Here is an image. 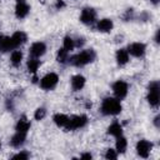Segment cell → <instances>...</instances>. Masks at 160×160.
I'll return each mask as SVG.
<instances>
[{"label":"cell","instance_id":"1","mask_svg":"<svg viewBox=\"0 0 160 160\" xmlns=\"http://www.w3.org/2000/svg\"><path fill=\"white\" fill-rule=\"evenodd\" d=\"M95 58H96V52L92 49H88V50H84V51L74 55L70 59V62L74 66H85V65L92 62L95 60Z\"/></svg>","mask_w":160,"mask_h":160},{"label":"cell","instance_id":"2","mask_svg":"<svg viewBox=\"0 0 160 160\" xmlns=\"http://www.w3.org/2000/svg\"><path fill=\"white\" fill-rule=\"evenodd\" d=\"M121 111V104L118 99L105 98L101 104V112L104 115H118Z\"/></svg>","mask_w":160,"mask_h":160},{"label":"cell","instance_id":"3","mask_svg":"<svg viewBox=\"0 0 160 160\" xmlns=\"http://www.w3.org/2000/svg\"><path fill=\"white\" fill-rule=\"evenodd\" d=\"M149 92H148V101L151 106L156 108L160 101V86L159 81H151L148 86Z\"/></svg>","mask_w":160,"mask_h":160},{"label":"cell","instance_id":"4","mask_svg":"<svg viewBox=\"0 0 160 160\" xmlns=\"http://www.w3.org/2000/svg\"><path fill=\"white\" fill-rule=\"evenodd\" d=\"M58 81H59V76L55 72H49L40 80V86L44 90H51L56 86Z\"/></svg>","mask_w":160,"mask_h":160},{"label":"cell","instance_id":"5","mask_svg":"<svg viewBox=\"0 0 160 160\" xmlns=\"http://www.w3.org/2000/svg\"><path fill=\"white\" fill-rule=\"evenodd\" d=\"M88 124V116L86 115H78L74 118H69V121L65 126L66 130H75V129H80L82 126H85Z\"/></svg>","mask_w":160,"mask_h":160},{"label":"cell","instance_id":"6","mask_svg":"<svg viewBox=\"0 0 160 160\" xmlns=\"http://www.w3.org/2000/svg\"><path fill=\"white\" fill-rule=\"evenodd\" d=\"M112 91H114V94H115L118 100H122L128 95V84L125 81L118 80L112 85Z\"/></svg>","mask_w":160,"mask_h":160},{"label":"cell","instance_id":"7","mask_svg":"<svg viewBox=\"0 0 160 160\" xmlns=\"http://www.w3.org/2000/svg\"><path fill=\"white\" fill-rule=\"evenodd\" d=\"M145 50H146V46L145 44L142 42H132L128 46V52L135 58H141L144 54H145Z\"/></svg>","mask_w":160,"mask_h":160},{"label":"cell","instance_id":"8","mask_svg":"<svg viewBox=\"0 0 160 160\" xmlns=\"http://www.w3.org/2000/svg\"><path fill=\"white\" fill-rule=\"evenodd\" d=\"M96 19V12L92 8H85L82 11H81V15H80V21L86 24V25H90L95 21Z\"/></svg>","mask_w":160,"mask_h":160},{"label":"cell","instance_id":"9","mask_svg":"<svg viewBox=\"0 0 160 160\" xmlns=\"http://www.w3.org/2000/svg\"><path fill=\"white\" fill-rule=\"evenodd\" d=\"M151 148H152V144L148 140H140L136 144V151H138L139 156H141V158H148Z\"/></svg>","mask_w":160,"mask_h":160},{"label":"cell","instance_id":"10","mask_svg":"<svg viewBox=\"0 0 160 160\" xmlns=\"http://www.w3.org/2000/svg\"><path fill=\"white\" fill-rule=\"evenodd\" d=\"M46 51V45L41 41H36L30 46V55L31 58H40L45 54Z\"/></svg>","mask_w":160,"mask_h":160},{"label":"cell","instance_id":"11","mask_svg":"<svg viewBox=\"0 0 160 160\" xmlns=\"http://www.w3.org/2000/svg\"><path fill=\"white\" fill-rule=\"evenodd\" d=\"M14 49H15V46H14V44H12L11 36H4V35H0V51L6 52V51L14 50Z\"/></svg>","mask_w":160,"mask_h":160},{"label":"cell","instance_id":"12","mask_svg":"<svg viewBox=\"0 0 160 160\" xmlns=\"http://www.w3.org/2000/svg\"><path fill=\"white\" fill-rule=\"evenodd\" d=\"M25 140H26V132L16 131V132L12 135V138H11V140H10V144H11V146H14V148H20L21 145H24Z\"/></svg>","mask_w":160,"mask_h":160},{"label":"cell","instance_id":"13","mask_svg":"<svg viewBox=\"0 0 160 160\" xmlns=\"http://www.w3.org/2000/svg\"><path fill=\"white\" fill-rule=\"evenodd\" d=\"M30 11V6L25 2H18L16 8H15V15L18 19H22L25 18Z\"/></svg>","mask_w":160,"mask_h":160},{"label":"cell","instance_id":"14","mask_svg":"<svg viewBox=\"0 0 160 160\" xmlns=\"http://www.w3.org/2000/svg\"><path fill=\"white\" fill-rule=\"evenodd\" d=\"M11 40H12L14 46L18 48V46L22 45V44L28 40V36H26V34L22 32V31H16V32H14V34L11 35Z\"/></svg>","mask_w":160,"mask_h":160},{"label":"cell","instance_id":"15","mask_svg":"<svg viewBox=\"0 0 160 160\" xmlns=\"http://www.w3.org/2000/svg\"><path fill=\"white\" fill-rule=\"evenodd\" d=\"M85 85V78L82 75H74L71 78V88L75 90V91H79L84 88Z\"/></svg>","mask_w":160,"mask_h":160},{"label":"cell","instance_id":"16","mask_svg":"<svg viewBox=\"0 0 160 160\" xmlns=\"http://www.w3.org/2000/svg\"><path fill=\"white\" fill-rule=\"evenodd\" d=\"M112 26H114V24H112V21H111L110 19H101V20L98 22V25H96L98 30L101 31V32H108V31H110V30L112 29Z\"/></svg>","mask_w":160,"mask_h":160},{"label":"cell","instance_id":"17","mask_svg":"<svg viewBox=\"0 0 160 160\" xmlns=\"http://www.w3.org/2000/svg\"><path fill=\"white\" fill-rule=\"evenodd\" d=\"M29 129H30V121H29L25 116H22V118L18 121V124H16V126H15V130H16V131H21V132H26V134H28Z\"/></svg>","mask_w":160,"mask_h":160},{"label":"cell","instance_id":"18","mask_svg":"<svg viewBox=\"0 0 160 160\" xmlns=\"http://www.w3.org/2000/svg\"><path fill=\"white\" fill-rule=\"evenodd\" d=\"M116 61H118V64L120 66L128 64V61H129V52L125 49L118 50V52H116Z\"/></svg>","mask_w":160,"mask_h":160},{"label":"cell","instance_id":"19","mask_svg":"<svg viewBox=\"0 0 160 160\" xmlns=\"http://www.w3.org/2000/svg\"><path fill=\"white\" fill-rule=\"evenodd\" d=\"M52 119H54V122L60 128H65L69 121V116H66L65 114H55Z\"/></svg>","mask_w":160,"mask_h":160},{"label":"cell","instance_id":"20","mask_svg":"<svg viewBox=\"0 0 160 160\" xmlns=\"http://www.w3.org/2000/svg\"><path fill=\"white\" fill-rule=\"evenodd\" d=\"M108 134L112 135V136H120L122 134V128L119 122H112L109 128H108Z\"/></svg>","mask_w":160,"mask_h":160},{"label":"cell","instance_id":"21","mask_svg":"<svg viewBox=\"0 0 160 160\" xmlns=\"http://www.w3.org/2000/svg\"><path fill=\"white\" fill-rule=\"evenodd\" d=\"M126 148H128V141H126V139H125L122 135L118 136V139H116V151L122 154V152H125Z\"/></svg>","mask_w":160,"mask_h":160},{"label":"cell","instance_id":"22","mask_svg":"<svg viewBox=\"0 0 160 160\" xmlns=\"http://www.w3.org/2000/svg\"><path fill=\"white\" fill-rule=\"evenodd\" d=\"M21 60H22V52L19 51V50L12 51V54H11V64L14 66H19Z\"/></svg>","mask_w":160,"mask_h":160},{"label":"cell","instance_id":"23","mask_svg":"<svg viewBox=\"0 0 160 160\" xmlns=\"http://www.w3.org/2000/svg\"><path fill=\"white\" fill-rule=\"evenodd\" d=\"M39 66H40V61H39L36 58H31V59H29V61H28V69H29L30 72L35 74Z\"/></svg>","mask_w":160,"mask_h":160},{"label":"cell","instance_id":"24","mask_svg":"<svg viewBox=\"0 0 160 160\" xmlns=\"http://www.w3.org/2000/svg\"><path fill=\"white\" fill-rule=\"evenodd\" d=\"M56 59H58V61L61 62V64L66 62V61L69 60V51H66L64 48H62V49H59L58 55H56Z\"/></svg>","mask_w":160,"mask_h":160},{"label":"cell","instance_id":"25","mask_svg":"<svg viewBox=\"0 0 160 160\" xmlns=\"http://www.w3.org/2000/svg\"><path fill=\"white\" fill-rule=\"evenodd\" d=\"M75 48V40L71 36H65L64 38V49L66 51H71Z\"/></svg>","mask_w":160,"mask_h":160},{"label":"cell","instance_id":"26","mask_svg":"<svg viewBox=\"0 0 160 160\" xmlns=\"http://www.w3.org/2000/svg\"><path fill=\"white\" fill-rule=\"evenodd\" d=\"M45 115H46L45 108H38V109L35 110L34 118H35V120H42V119L45 118Z\"/></svg>","mask_w":160,"mask_h":160},{"label":"cell","instance_id":"27","mask_svg":"<svg viewBox=\"0 0 160 160\" xmlns=\"http://www.w3.org/2000/svg\"><path fill=\"white\" fill-rule=\"evenodd\" d=\"M105 158L106 159H116L118 158V154H116V150H114V149H108V151H106V154H105Z\"/></svg>","mask_w":160,"mask_h":160},{"label":"cell","instance_id":"28","mask_svg":"<svg viewBox=\"0 0 160 160\" xmlns=\"http://www.w3.org/2000/svg\"><path fill=\"white\" fill-rule=\"evenodd\" d=\"M30 158V154L29 152H26V151H21V152H18V154H15L14 156H12V159H29Z\"/></svg>","mask_w":160,"mask_h":160},{"label":"cell","instance_id":"29","mask_svg":"<svg viewBox=\"0 0 160 160\" xmlns=\"http://www.w3.org/2000/svg\"><path fill=\"white\" fill-rule=\"evenodd\" d=\"M132 14H134V10H132V9H128L126 12H125V15H124V20H125V21L130 20V19L132 18Z\"/></svg>","mask_w":160,"mask_h":160},{"label":"cell","instance_id":"30","mask_svg":"<svg viewBox=\"0 0 160 160\" xmlns=\"http://www.w3.org/2000/svg\"><path fill=\"white\" fill-rule=\"evenodd\" d=\"M65 6V2L62 1V0H56V4H55V8L56 9H61V8H64Z\"/></svg>","mask_w":160,"mask_h":160},{"label":"cell","instance_id":"31","mask_svg":"<svg viewBox=\"0 0 160 160\" xmlns=\"http://www.w3.org/2000/svg\"><path fill=\"white\" fill-rule=\"evenodd\" d=\"M84 42H85L84 38H79V39H78V41L75 42V46H79V48H80V46H82V44H84Z\"/></svg>","mask_w":160,"mask_h":160},{"label":"cell","instance_id":"32","mask_svg":"<svg viewBox=\"0 0 160 160\" xmlns=\"http://www.w3.org/2000/svg\"><path fill=\"white\" fill-rule=\"evenodd\" d=\"M159 39H160V30H158V31H156V35H155V41H156L158 44L160 42V40H159Z\"/></svg>","mask_w":160,"mask_h":160},{"label":"cell","instance_id":"33","mask_svg":"<svg viewBox=\"0 0 160 160\" xmlns=\"http://www.w3.org/2000/svg\"><path fill=\"white\" fill-rule=\"evenodd\" d=\"M159 120H160V116L158 115V116L154 119V124H155V126H156V128H159V126H160V125H159Z\"/></svg>","mask_w":160,"mask_h":160},{"label":"cell","instance_id":"34","mask_svg":"<svg viewBox=\"0 0 160 160\" xmlns=\"http://www.w3.org/2000/svg\"><path fill=\"white\" fill-rule=\"evenodd\" d=\"M80 158H81V159H91L92 156H91V154H82Z\"/></svg>","mask_w":160,"mask_h":160},{"label":"cell","instance_id":"35","mask_svg":"<svg viewBox=\"0 0 160 160\" xmlns=\"http://www.w3.org/2000/svg\"><path fill=\"white\" fill-rule=\"evenodd\" d=\"M150 1H151L152 4H158V2H159V0H150Z\"/></svg>","mask_w":160,"mask_h":160},{"label":"cell","instance_id":"36","mask_svg":"<svg viewBox=\"0 0 160 160\" xmlns=\"http://www.w3.org/2000/svg\"><path fill=\"white\" fill-rule=\"evenodd\" d=\"M16 2H25V0H16Z\"/></svg>","mask_w":160,"mask_h":160},{"label":"cell","instance_id":"37","mask_svg":"<svg viewBox=\"0 0 160 160\" xmlns=\"http://www.w3.org/2000/svg\"><path fill=\"white\" fill-rule=\"evenodd\" d=\"M0 148H1V142H0Z\"/></svg>","mask_w":160,"mask_h":160}]
</instances>
